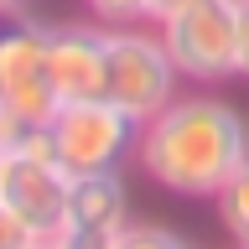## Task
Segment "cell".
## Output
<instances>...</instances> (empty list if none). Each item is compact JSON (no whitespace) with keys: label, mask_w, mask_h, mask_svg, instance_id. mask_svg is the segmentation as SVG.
Here are the masks:
<instances>
[{"label":"cell","mask_w":249,"mask_h":249,"mask_svg":"<svg viewBox=\"0 0 249 249\" xmlns=\"http://www.w3.org/2000/svg\"><path fill=\"white\" fill-rule=\"evenodd\" d=\"M249 156V120L218 93H187L171 99L161 114L140 124L135 161L156 187L171 197H208L229 182Z\"/></svg>","instance_id":"1"},{"label":"cell","mask_w":249,"mask_h":249,"mask_svg":"<svg viewBox=\"0 0 249 249\" xmlns=\"http://www.w3.org/2000/svg\"><path fill=\"white\" fill-rule=\"evenodd\" d=\"M62 109L57 73H52V26L11 16L0 21V120L11 130L52 124Z\"/></svg>","instance_id":"2"},{"label":"cell","mask_w":249,"mask_h":249,"mask_svg":"<svg viewBox=\"0 0 249 249\" xmlns=\"http://www.w3.org/2000/svg\"><path fill=\"white\" fill-rule=\"evenodd\" d=\"M161 42L192 83L239 78V0H182L161 21Z\"/></svg>","instance_id":"3"},{"label":"cell","mask_w":249,"mask_h":249,"mask_svg":"<svg viewBox=\"0 0 249 249\" xmlns=\"http://www.w3.org/2000/svg\"><path fill=\"white\" fill-rule=\"evenodd\" d=\"M52 151H57L68 177H93V171H120L124 156H135L140 120H130L109 99H78L52 114Z\"/></svg>","instance_id":"4"},{"label":"cell","mask_w":249,"mask_h":249,"mask_svg":"<svg viewBox=\"0 0 249 249\" xmlns=\"http://www.w3.org/2000/svg\"><path fill=\"white\" fill-rule=\"evenodd\" d=\"M109 42V78H104V99L120 104L130 120H151L177 99V62L166 57L161 36H145L135 26H104Z\"/></svg>","instance_id":"5"},{"label":"cell","mask_w":249,"mask_h":249,"mask_svg":"<svg viewBox=\"0 0 249 249\" xmlns=\"http://www.w3.org/2000/svg\"><path fill=\"white\" fill-rule=\"evenodd\" d=\"M68 192L73 177L62 171L57 156H36L11 145L0 161V202L31 229V239H52L68 218Z\"/></svg>","instance_id":"6"},{"label":"cell","mask_w":249,"mask_h":249,"mask_svg":"<svg viewBox=\"0 0 249 249\" xmlns=\"http://www.w3.org/2000/svg\"><path fill=\"white\" fill-rule=\"evenodd\" d=\"M52 73H57L62 104L104 99V78H109L104 26H52Z\"/></svg>","instance_id":"7"},{"label":"cell","mask_w":249,"mask_h":249,"mask_svg":"<svg viewBox=\"0 0 249 249\" xmlns=\"http://www.w3.org/2000/svg\"><path fill=\"white\" fill-rule=\"evenodd\" d=\"M78 229H99V233H120L130 223V192H124L120 171H93V177H73L68 192V218Z\"/></svg>","instance_id":"8"},{"label":"cell","mask_w":249,"mask_h":249,"mask_svg":"<svg viewBox=\"0 0 249 249\" xmlns=\"http://www.w3.org/2000/svg\"><path fill=\"white\" fill-rule=\"evenodd\" d=\"M213 208H218V223H223V233L233 244H249V156L239 161V171L229 182L213 192Z\"/></svg>","instance_id":"9"},{"label":"cell","mask_w":249,"mask_h":249,"mask_svg":"<svg viewBox=\"0 0 249 249\" xmlns=\"http://www.w3.org/2000/svg\"><path fill=\"white\" fill-rule=\"evenodd\" d=\"M114 249H192L177 229H161V223H124Z\"/></svg>","instance_id":"10"},{"label":"cell","mask_w":249,"mask_h":249,"mask_svg":"<svg viewBox=\"0 0 249 249\" xmlns=\"http://www.w3.org/2000/svg\"><path fill=\"white\" fill-rule=\"evenodd\" d=\"M99 26H140L145 21V0H83Z\"/></svg>","instance_id":"11"},{"label":"cell","mask_w":249,"mask_h":249,"mask_svg":"<svg viewBox=\"0 0 249 249\" xmlns=\"http://www.w3.org/2000/svg\"><path fill=\"white\" fill-rule=\"evenodd\" d=\"M120 233H99V229H78V223H62L52 233V249H114Z\"/></svg>","instance_id":"12"},{"label":"cell","mask_w":249,"mask_h":249,"mask_svg":"<svg viewBox=\"0 0 249 249\" xmlns=\"http://www.w3.org/2000/svg\"><path fill=\"white\" fill-rule=\"evenodd\" d=\"M26 244H31V229L0 202V249H26Z\"/></svg>","instance_id":"13"},{"label":"cell","mask_w":249,"mask_h":249,"mask_svg":"<svg viewBox=\"0 0 249 249\" xmlns=\"http://www.w3.org/2000/svg\"><path fill=\"white\" fill-rule=\"evenodd\" d=\"M239 78H249V0H239Z\"/></svg>","instance_id":"14"},{"label":"cell","mask_w":249,"mask_h":249,"mask_svg":"<svg viewBox=\"0 0 249 249\" xmlns=\"http://www.w3.org/2000/svg\"><path fill=\"white\" fill-rule=\"evenodd\" d=\"M177 5H182V0H145V21H156V26H161Z\"/></svg>","instance_id":"15"},{"label":"cell","mask_w":249,"mask_h":249,"mask_svg":"<svg viewBox=\"0 0 249 249\" xmlns=\"http://www.w3.org/2000/svg\"><path fill=\"white\" fill-rule=\"evenodd\" d=\"M31 0H0V21H11V16H26Z\"/></svg>","instance_id":"16"},{"label":"cell","mask_w":249,"mask_h":249,"mask_svg":"<svg viewBox=\"0 0 249 249\" xmlns=\"http://www.w3.org/2000/svg\"><path fill=\"white\" fill-rule=\"evenodd\" d=\"M5 151H11V124L0 120V161H5Z\"/></svg>","instance_id":"17"},{"label":"cell","mask_w":249,"mask_h":249,"mask_svg":"<svg viewBox=\"0 0 249 249\" xmlns=\"http://www.w3.org/2000/svg\"><path fill=\"white\" fill-rule=\"evenodd\" d=\"M26 249H52V239H31V244Z\"/></svg>","instance_id":"18"},{"label":"cell","mask_w":249,"mask_h":249,"mask_svg":"<svg viewBox=\"0 0 249 249\" xmlns=\"http://www.w3.org/2000/svg\"><path fill=\"white\" fill-rule=\"evenodd\" d=\"M239 249H249V244H239Z\"/></svg>","instance_id":"19"}]
</instances>
